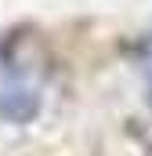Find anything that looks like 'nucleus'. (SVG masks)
<instances>
[{"label": "nucleus", "mask_w": 152, "mask_h": 156, "mask_svg": "<svg viewBox=\"0 0 152 156\" xmlns=\"http://www.w3.org/2000/svg\"><path fill=\"white\" fill-rule=\"evenodd\" d=\"M145 76H149V98H152V47L145 51Z\"/></svg>", "instance_id": "nucleus-1"}]
</instances>
